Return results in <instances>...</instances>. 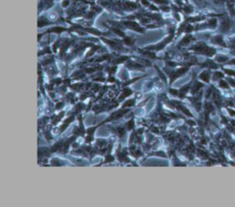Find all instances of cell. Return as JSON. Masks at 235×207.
I'll return each instance as SVG.
<instances>
[{
	"mask_svg": "<svg viewBox=\"0 0 235 207\" xmlns=\"http://www.w3.org/2000/svg\"><path fill=\"white\" fill-rule=\"evenodd\" d=\"M188 123H189L190 125H195V123H194V122H191V121H189Z\"/></svg>",
	"mask_w": 235,
	"mask_h": 207,
	"instance_id": "1f68e13d",
	"label": "cell"
},
{
	"mask_svg": "<svg viewBox=\"0 0 235 207\" xmlns=\"http://www.w3.org/2000/svg\"><path fill=\"white\" fill-rule=\"evenodd\" d=\"M199 87H201V84H199V83H197V84H196V86L194 87L195 88L193 89V93H195V92H196V91H197V90L199 88Z\"/></svg>",
	"mask_w": 235,
	"mask_h": 207,
	"instance_id": "ffe728a7",
	"label": "cell"
},
{
	"mask_svg": "<svg viewBox=\"0 0 235 207\" xmlns=\"http://www.w3.org/2000/svg\"><path fill=\"white\" fill-rule=\"evenodd\" d=\"M91 141V137H87L86 138V142H90Z\"/></svg>",
	"mask_w": 235,
	"mask_h": 207,
	"instance_id": "d6a6232c",
	"label": "cell"
},
{
	"mask_svg": "<svg viewBox=\"0 0 235 207\" xmlns=\"http://www.w3.org/2000/svg\"><path fill=\"white\" fill-rule=\"evenodd\" d=\"M118 133H119V135H124V130L121 129V128H120V129H118Z\"/></svg>",
	"mask_w": 235,
	"mask_h": 207,
	"instance_id": "d4e9b609",
	"label": "cell"
},
{
	"mask_svg": "<svg viewBox=\"0 0 235 207\" xmlns=\"http://www.w3.org/2000/svg\"><path fill=\"white\" fill-rule=\"evenodd\" d=\"M210 42H211L212 44L219 45V46H222V47H224V48H229V47H230V46L225 42L224 37H223L222 34H218V35L213 36V37L210 39Z\"/></svg>",
	"mask_w": 235,
	"mask_h": 207,
	"instance_id": "7a4b0ae2",
	"label": "cell"
},
{
	"mask_svg": "<svg viewBox=\"0 0 235 207\" xmlns=\"http://www.w3.org/2000/svg\"><path fill=\"white\" fill-rule=\"evenodd\" d=\"M193 29H194V27H193L192 25H188V26L185 28V31H186L187 33H189V32H191Z\"/></svg>",
	"mask_w": 235,
	"mask_h": 207,
	"instance_id": "30bf717a",
	"label": "cell"
},
{
	"mask_svg": "<svg viewBox=\"0 0 235 207\" xmlns=\"http://www.w3.org/2000/svg\"><path fill=\"white\" fill-rule=\"evenodd\" d=\"M161 9H163L164 11H169V10H170V8H169V7H165V6H162V7H161Z\"/></svg>",
	"mask_w": 235,
	"mask_h": 207,
	"instance_id": "f1b7e54d",
	"label": "cell"
},
{
	"mask_svg": "<svg viewBox=\"0 0 235 207\" xmlns=\"http://www.w3.org/2000/svg\"><path fill=\"white\" fill-rule=\"evenodd\" d=\"M141 2H142L144 6H146L150 5V3H149V1H148V0H141Z\"/></svg>",
	"mask_w": 235,
	"mask_h": 207,
	"instance_id": "cb8c5ba5",
	"label": "cell"
},
{
	"mask_svg": "<svg viewBox=\"0 0 235 207\" xmlns=\"http://www.w3.org/2000/svg\"><path fill=\"white\" fill-rule=\"evenodd\" d=\"M62 106H63V104H62V103H60V104H57V106H56V108H57V109H58V108H61V107H62Z\"/></svg>",
	"mask_w": 235,
	"mask_h": 207,
	"instance_id": "4dcf8cb0",
	"label": "cell"
},
{
	"mask_svg": "<svg viewBox=\"0 0 235 207\" xmlns=\"http://www.w3.org/2000/svg\"><path fill=\"white\" fill-rule=\"evenodd\" d=\"M223 71L230 76H235V70L229 69V68H223Z\"/></svg>",
	"mask_w": 235,
	"mask_h": 207,
	"instance_id": "52a82bcc",
	"label": "cell"
},
{
	"mask_svg": "<svg viewBox=\"0 0 235 207\" xmlns=\"http://www.w3.org/2000/svg\"><path fill=\"white\" fill-rule=\"evenodd\" d=\"M167 64H169L170 66H175V65H176V64H175L174 62H168Z\"/></svg>",
	"mask_w": 235,
	"mask_h": 207,
	"instance_id": "f546056e",
	"label": "cell"
},
{
	"mask_svg": "<svg viewBox=\"0 0 235 207\" xmlns=\"http://www.w3.org/2000/svg\"><path fill=\"white\" fill-rule=\"evenodd\" d=\"M109 81H111V82H113V81H114V79H113V78H109Z\"/></svg>",
	"mask_w": 235,
	"mask_h": 207,
	"instance_id": "e575fe53",
	"label": "cell"
},
{
	"mask_svg": "<svg viewBox=\"0 0 235 207\" xmlns=\"http://www.w3.org/2000/svg\"><path fill=\"white\" fill-rule=\"evenodd\" d=\"M127 59H128L127 56H121L119 59H118V60L116 61V64H119V63H121V62H123V61H126Z\"/></svg>",
	"mask_w": 235,
	"mask_h": 207,
	"instance_id": "9a60e30c",
	"label": "cell"
},
{
	"mask_svg": "<svg viewBox=\"0 0 235 207\" xmlns=\"http://www.w3.org/2000/svg\"><path fill=\"white\" fill-rule=\"evenodd\" d=\"M127 127H128V129H132V127H133V121L131 120V121H130L129 123H128V125H127Z\"/></svg>",
	"mask_w": 235,
	"mask_h": 207,
	"instance_id": "d6986e66",
	"label": "cell"
},
{
	"mask_svg": "<svg viewBox=\"0 0 235 207\" xmlns=\"http://www.w3.org/2000/svg\"><path fill=\"white\" fill-rule=\"evenodd\" d=\"M225 64H227V65H235V58H231Z\"/></svg>",
	"mask_w": 235,
	"mask_h": 207,
	"instance_id": "4fadbf2b",
	"label": "cell"
},
{
	"mask_svg": "<svg viewBox=\"0 0 235 207\" xmlns=\"http://www.w3.org/2000/svg\"><path fill=\"white\" fill-rule=\"evenodd\" d=\"M73 120H74V117H70V118H68V119L64 122V123H66V124L68 125V124H69V123H70Z\"/></svg>",
	"mask_w": 235,
	"mask_h": 207,
	"instance_id": "7402d4cb",
	"label": "cell"
},
{
	"mask_svg": "<svg viewBox=\"0 0 235 207\" xmlns=\"http://www.w3.org/2000/svg\"><path fill=\"white\" fill-rule=\"evenodd\" d=\"M131 89H129V88H125V90H124V92H123V96L121 97V99L122 98H124V97H128L129 95H131Z\"/></svg>",
	"mask_w": 235,
	"mask_h": 207,
	"instance_id": "8fae6325",
	"label": "cell"
},
{
	"mask_svg": "<svg viewBox=\"0 0 235 207\" xmlns=\"http://www.w3.org/2000/svg\"><path fill=\"white\" fill-rule=\"evenodd\" d=\"M222 77H224V75H223V73L222 72H215L214 74H213V79H219V78H222Z\"/></svg>",
	"mask_w": 235,
	"mask_h": 207,
	"instance_id": "ba28073f",
	"label": "cell"
},
{
	"mask_svg": "<svg viewBox=\"0 0 235 207\" xmlns=\"http://www.w3.org/2000/svg\"><path fill=\"white\" fill-rule=\"evenodd\" d=\"M134 104V100H129V101H127V103H125L124 104V107H126V106H131V105H133Z\"/></svg>",
	"mask_w": 235,
	"mask_h": 207,
	"instance_id": "ac0fdd59",
	"label": "cell"
},
{
	"mask_svg": "<svg viewBox=\"0 0 235 207\" xmlns=\"http://www.w3.org/2000/svg\"><path fill=\"white\" fill-rule=\"evenodd\" d=\"M124 43L129 45V46H131L133 44V41L131 39L128 38V37H124Z\"/></svg>",
	"mask_w": 235,
	"mask_h": 207,
	"instance_id": "9c48e42d",
	"label": "cell"
},
{
	"mask_svg": "<svg viewBox=\"0 0 235 207\" xmlns=\"http://www.w3.org/2000/svg\"><path fill=\"white\" fill-rule=\"evenodd\" d=\"M155 3H158V4H162V5H165V4H168V0H154Z\"/></svg>",
	"mask_w": 235,
	"mask_h": 207,
	"instance_id": "2e32d148",
	"label": "cell"
},
{
	"mask_svg": "<svg viewBox=\"0 0 235 207\" xmlns=\"http://www.w3.org/2000/svg\"><path fill=\"white\" fill-rule=\"evenodd\" d=\"M69 4H70V1H69V0H63V3H62V6H63V7H66V6H69Z\"/></svg>",
	"mask_w": 235,
	"mask_h": 207,
	"instance_id": "e0dca14e",
	"label": "cell"
},
{
	"mask_svg": "<svg viewBox=\"0 0 235 207\" xmlns=\"http://www.w3.org/2000/svg\"><path fill=\"white\" fill-rule=\"evenodd\" d=\"M96 130V128H91V129H88V131H87V133H88V135H92L93 133H94V131Z\"/></svg>",
	"mask_w": 235,
	"mask_h": 207,
	"instance_id": "484cf974",
	"label": "cell"
},
{
	"mask_svg": "<svg viewBox=\"0 0 235 207\" xmlns=\"http://www.w3.org/2000/svg\"><path fill=\"white\" fill-rule=\"evenodd\" d=\"M150 7H151V9H152V10H156V11L158 10V8H157L156 6H153V5H152V6H150Z\"/></svg>",
	"mask_w": 235,
	"mask_h": 207,
	"instance_id": "83f0119b",
	"label": "cell"
},
{
	"mask_svg": "<svg viewBox=\"0 0 235 207\" xmlns=\"http://www.w3.org/2000/svg\"><path fill=\"white\" fill-rule=\"evenodd\" d=\"M66 29L63 28V27H55V28H52L51 29H49L50 32H56V33H61L63 31H65Z\"/></svg>",
	"mask_w": 235,
	"mask_h": 207,
	"instance_id": "8992f818",
	"label": "cell"
},
{
	"mask_svg": "<svg viewBox=\"0 0 235 207\" xmlns=\"http://www.w3.org/2000/svg\"><path fill=\"white\" fill-rule=\"evenodd\" d=\"M169 91H170V93H172L173 95H177V91H176V90H174V89H170Z\"/></svg>",
	"mask_w": 235,
	"mask_h": 207,
	"instance_id": "4316f807",
	"label": "cell"
},
{
	"mask_svg": "<svg viewBox=\"0 0 235 207\" xmlns=\"http://www.w3.org/2000/svg\"><path fill=\"white\" fill-rule=\"evenodd\" d=\"M231 16L222 14V19H221V24H220V30L222 33H227L230 31L232 28V21H231Z\"/></svg>",
	"mask_w": 235,
	"mask_h": 207,
	"instance_id": "6da1fadb",
	"label": "cell"
},
{
	"mask_svg": "<svg viewBox=\"0 0 235 207\" xmlns=\"http://www.w3.org/2000/svg\"><path fill=\"white\" fill-rule=\"evenodd\" d=\"M194 40V37L192 36V35H188V36H186V37H184V39L180 41V45H186V44H188V43H190L192 41Z\"/></svg>",
	"mask_w": 235,
	"mask_h": 207,
	"instance_id": "277c9868",
	"label": "cell"
},
{
	"mask_svg": "<svg viewBox=\"0 0 235 207\" xmlns=\"http://www.w3.org/2000/svg\"><path fill=\"white\" fill-rule=\"evenodd\" d=\"M181 110H182V111H183V112H185L187 115H188V116H191V113H190V112H189V111H188L187 109H185V108H181Z\"/></svg>",
	"mask_w": 235,
	"mask_h": 207,
	"instance_id": "44dd1931",
	"label": "cell"
},
{
	"mask_svg": "<svg viewBox=\"0 0 235 207\" xmlns=\"http://www.w3.org/2000/svg\"><path fill=\"white\" fill-rule=\"evenodd\" d=\"M113 30H114V31H115V33H117V34H118V35H119V36H120V37H123V38H124V37H125V34H124V33H123V32H122V31H120V30H119V29H113Z\"/></svg>",
	"mask_w": 235,
	"mask_h": 207,
	"instance_id": "5bb4252c",
	"label": "cell"
},
{
	"mask_svg": "<svg viewBox=\"0 0 235 207\" xmlns=\"http://www.w3.org/2000/svg\"><path fill=\"white\" fill-rule=\"evenodd\" d=\"M105 161H106V162H112V161H113V158L108 156V157L106 158V160H105Z\"/></svg>",
	"mask_w": 235,
	"mask_h": 207,
	"instance_id": "603a6c76",
	"label": "cell"
},
{
	"mask_svg": "<svg viewBox=\"0 0 235 207\" xmlns=\"http://www.w3.org/2000/svg\"><path fill=\"white\" fill-rule=\"evenodd\" d=\"M230 56L223 54V53H216L214 60L218 63V64H226L229 60H230Z\"/></svg>",
	"mask_w": 235,
	"mask_h": 207,
	"instance_id": "3957f363",
	"label": "cell"
},
{
	"mask_svg": "<svg viewBox=\"0 0 235 207\" xmlns=\"http://www.w3.org/2000/svg\"><path fill=\"white\" fill-rule=\"evenodd\" d=\"M230 2L233 3V4H235V0H230Z\"/></svg>",
	"mask_w": 235,
	"mask_h": 207,
	"instance_id": "836d02e7",
	"label": "cell"
},
{
	"mask_svg": "<svg viewBox=\"0 0 235 207\" xmlns=\"http://www.w3.org/2000/svg\"><path fill=\"white\" fill-rule=\"evenodd\" d=\"M188 70V67H182V68H179L176 72L179 74V75H182V74H184L185 72H187Z\"/></svg>",
	"mask_w": 235,
	"mask_h": 207,
	"instance_id": "7c38bea8",
	"label": "cell"
},
{
	"mask_svg": "<svg viewBox=\"0 0 235 207\" xmlns=\"http://www.w3.org/2000/svg\"><path fill=\"white\" fill-rule=\"evenodd\" d=\"M210 73H209V71H204L203 73H201L200 74V76H199V77L202 79V80H204V81H206V82H209V80H210Z\"/></svg>",
	"mask_w": 235,
	"mask_h": 207,
	"instance_id": "5b68a950",
	"label": "cell"
}]
</instances>
